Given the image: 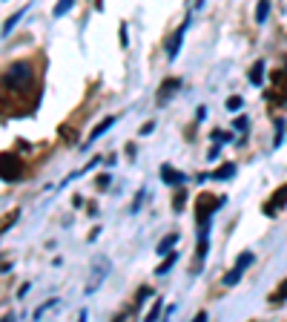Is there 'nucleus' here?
Instances as JSON below:
<instances>
[{
	"mask_svg": "<svg viewBox=\"0 0 287 322\" xmlns=\"http://www.w3.org/2000/svg\"><path fill=\"white\" fill-rule=\"evenodd\" d=\"M40 98V84L29 64H11L0 72V115H26L34 110Z\"/></svg>",
	"mask_w": 287,
	"mask_h": 322,
	"instance_id": "1",
	"label": "nucleus"
},
{
	"mask_svg": "<svg viewBox=\"0 0 287 322\" xmlns=\"http://www.w3.org/2000/svg\"><path fill=\"white\" fill-rule=\"evenodd\" d=\"M218 204H224V196H210V193L198 196V202H195V222H198V228H204V222H210V216H213V210Z\"/></svg>",
	"mask_w": 287,
	"mask_h": 322,
	"instance_id": "2",
	"label": "nucleus"
},
{
	"mask_svg": "<svg viewBox=\"0 0 287 322\" xmlns=\"http://www.w3.org/2000/svg\"><path fill=\"white\" fill-rule=\"evenodd\" d=\"M23 176V161L14 152H0V178L3 182H17Z\"/></svg>",
	"mask_w": 287,
	"mask_h": 322,
	"instance_id": "3",
	"label": "nucleus"
},
{
	"mask_svg": "<svg viewBox=\"0 0 287 322\" xmlns=\"http://www.w3.org/2000/svg\"><path fill=\"white\" fill-rule=\"evenodd\" d=\"M253 259H256V256H253L250 250H244V253L239 256L236 268H233V270H230V274L224 276V282H227V285H236V282H239V276H241V274H244V270H247V268L253 264Z\"/></svg>",
	"mask_w": 287,
	"mask_h": 322,
	"instance_id": "4",
	"label": "nucleus"
},
{
	"mask_svg": "<svg viewBox=\"0 0 287 322\" xmlns=\"http://www.w3.org/2000/svg\"><path fill=\"white\" fill-rule=\"evenodd\" d=\"M285 204H287V184H282V187H279V190L264 202V213H267V216H273V213H279Z\"/></svg>",
	"mask_w": 287,
	"mask_h": 322,
	"instance_id": "5",
	"label": "nucleus"
},
{
	"mask_svg": "<svg viewBox=\"0 0 287 322\" xmlns=\"http://www.w3.org/2000/svg\"><path fill=\"white\" fill-rule=\"evenodd\" d=\"M184 178H187V176H184V172H178V170H172L170 164H161V182L164 184H184Z\"/></svg>",
	"mask_w": 287,
	"mask_h": 322,
	"instance_id": "6",
	"label": "nucleus"
},
{
	"mask_svg": "<svg viewBox=\"0 0 287 322\" xmlns=\"http://www.w3.org/2000/svg\"><path fill=\"white\" fill-rule=\"evenodd\" d=\"M184 32H187V20H184L181 26H178V32L172 34V38H170V44H167V55H170V58L178 55V46H181V40H184Z\"/></svg>",
	"mask_w": 287,
	"mask_h": 322,
	"instance_id": "7",
	"label": "nucleus"
},
{
	"mask_svg": "<svg viewBox=\"0 0 287 322\" xmlns=\"http://www.w3.org/2000/svg\"><path fill=\"white\" fill-rule=\"evenodd\" d=\"M267 302H270L273 308H279V305H285V302H287V279H282V285H279V288L273 290V294L267 296Z\"/></svg>",
	"mask_w": 287,
	"mask_h": 322,
	"instance_id": "8",
	"label": "nucleus"
},
{
	"mask_svg": "<svg viewBox=\"0 0 287 322\" xmlns=\"http://www.w3.org/2000/svg\"><path fill=\"white\" fill-rule=\"evenodd\" d=\"M178 86H181V80H178V78H167V80H164V84L158 86V104L167 101V98H170V92L178 90Z\"/></svg>",
	"mask_w": 287,
	"mask_h": 322,
	"instance_id": "9",
	"label": "nucleus"
},
{
	"mask_svg": "<svg viewBox=\"0 0 287 322\" xmlns=\"http://www.w3.org/2000/svg\"><path fill=\"white\" fill-rule=\"evenodd\" d=\"M207 176V172H204ZM236 176V164H224V167H218L216 172H210L207 178H218V182H224V178H233Z\"/></svg>",
	"mask_w": 287,
	"mask_h": 322,
	"instance_id": "10",
	"label": "nucleus"
},
{
	"mask_svg": "<svg viewBox=\"0 0 287 322\" xmlns=\"http://www.w3.org/2000/svg\"><path fill=\"white\" fill-rule=\"evenodd\" d=\"M112 124H115V118H103L101 124H98V126H95V130L89 132V141H95V138H101V136H103V132H106V130H109Z\"/></svg>",
	"mask_w": 287,
	"mask_h": 322,
	"instance_id": "11",
	"label": "nucleus"
},
{
	"mask_svg": "<svg viewBox=\"0 0 287 322\" xmlns=\"http://www.w3.org/2000/svg\"><path fill=\"white\" fill-rule=\"evenodd\" d=\"M23 14H26V6H23V9H17V12H14V14H11V18H9V20H6V26H3V34H9L11 29H14V23L20 20Z\"/></svg>",
	"mask_w": 287,
	"mask_h": 322,
	"instance_id": "12",
	"label": "nucleus"
},
{
	"mask_svg": "<svg viewBox=\"0 0 287 322\" xmlns=\"http://www.w3.org/2000/svg\"><path fill=\"white\" fill-rule=\"evenodd\" d=\"M175 242H178V233H170V236H167V239H164V242L158 244V253H167V250L172 248V244H175Z\"/></svg>",
	"mask_w": 287,
	"mask_h": 322,
	"instance_id": "13",
	"label": "nucleus"
},
{
	"mask_svg": "<svg viewBox=\"0 0 287 322\" xmlns=\"http://www.w3.org/2000/svg\"><path fill=\"white\" fill-rule=\"evenodd\" d=\"M175 259H178V253H167V262L158 264V270H155V274H164V270H170L172 264H175Z\"/></svg>",
	"mask_w": 287,
	"mask_h": 322,
	"instance_id": "14",
	"label": "nucleus"
},
{
	"mask_svg": "<svg viewBox=\"0 0 287 322\" xmlns=\"http://www.w3.org/2000/svg\"><path fill=\"white\" fill-rule=\"evenodd\" d=\"M262 69H264L262 60H259V64H256V66L250 69V80H253V84H262Z\"/></svg>",
	"mask_w": 287,
	"mask_h": 322,
	"instance_id": "15",
	"label": "nucleus"
},
{
	"mask_svg": "<svg viewBox=\"0 0 287 322\" xmlns=\"http://www.w3.org/2000/svg\"><path fill=\"white\" fill-rule=\"evenodd\" d=\"M14 222H17V210H11L9 216H6V218H3V222H0V233H3V230H6V228H11Z\"/></svg>",
	"mask_w": 287,
	"mask_h": 322,
	"instance_id": "16",
	"label": "nucleus"
},
{
	"mask_svg": "<svg viewBox=\"0 0 287 322\" xmlns=\"http://www.w3.org/2000/svg\"><path fill=\"white\" fill-rule=\"evenodd\" d=\"M267 12H270V3H259V9H256V20L264 23V18H267Z\"/></svg>",
	"mask_w": 287,
	"mask_h": 322,
	"instance_id": "17",
	"label": "nucleus"
},
{
	"mask_svg": "<svg viewBox=\"0 0 287 322\" xmlns=\"http://www.w3.org/2000/svg\"><path fill=\"white\" fill-rule=\"evenodd\" d=\"M158 314H161V299L155 302V305H152V310H149L147 316H144V322H155V320H158Z\"/></svg>",
	"mask_w": 287,
	"mask_h": 322,
	"instance_id": "18",
	"label": "nucleus"
},
{
	"mask_svg": "<svg viewBox=\"0 0 287 322\" xmlns=\"http://www.w3.org/2000/svg\"><path fill=\"white\" fill-rule=\"evenodd\" d=\"M184 198H187V193H184V190H178V193H175V198H172V207H175V213H181Z\"/></svg>",
	"mask_w": 287,
	"mask_h": 322,
	"instance_id": "19",
	"label": "nucleus"
},
{
	"mask_svg": "<svg viewBox=\"0 0 287 322\" xmlns=\"http://www.w3.org/2000/svg\"><path fill=\"white\" fill-rule=\"evenodd\" d=\"M69 9H72V3H69V0H63V3H60V6H57V9H55V14H57V18H60V14H66Z\"/></svg>",
	"mask_w": 287,
	"mask_h": 322,
	"instance_id": "20",
	"label": "nucleus"
},
{
	"mask_svg": "<svg viewBox=\"0 0 287 322\" xmlns=\"http://www.w3.org/2000/svg\"><path fill=\"white\" fill-rule=\"evenodd\" d=\"M227 110H241V98H227Z\"/></svg>",
	"mask_w": 287,
	"mask_h": 322,
	"instance_id": "21",
	"label": "nucleus"
},
{
	"mask_svg": "<svg viewBox=\"0 0 287 322\" xmlns=\"http://www.w3.org/2000/svg\"><path fill=\"white\" fill-rule=\"evenodd\" d=\"M244 126H247V118H244V115H239V118H236V130H244Z\"/></svg>",
	"mask_w": 287,
	"mask_h": 322,
	"instance_id": "22",
	"label": "nucleus"
},
{
	"mask_svg": "<svg viewBox=\"0 0 287 322\" xmlns=\"http://www.w3.org/2000/svg\"><path fill=\"white\" fill-rule=\"evenodd\" d=\"M193 322H207V310H198V314H195V320Z\"/></svg>",
	"mask_w": 287,
	"mask_h": 322,
	"instance_id": "23",
	"label": "nucleus"
},
{
	"mask_svg": "<svg viewBox=\"0 0 287 322\" xmlns=\"http://www.w3.org/2000/svg\"><path fill=\"white\" fill-rule=\"evenodd\" d=\"M195 115H198V118H195V121H204V115H207V110H204V106H198V110H195Z\"/></svg>",
	"mask_w": 287,
	"mask_h": 322,
	"instance_id": "24",
	"label": "nucleus"
},
{
	"mask_svg": "<svg viewBox=\"0 0 287 322\" xmlns=\"http://www.w3.org/2000/svg\"><path fill=\"white\" fill-rule=\"evenodd\" d=\"M3 322H14V314H6V316H3Z\"/></svg>",
	"mask_w": 287,
	"mask_h": 322,
	"instance_id": "25",
	"label": "nucleus"
},
{
	"mask_svg": "<svg viewBox=\"0 0 287 322\" xmlns=\"http://www.w3.org/2000/svg\"><path fill=\"white\" fill-rule=\"evenodd\" d=\"M250 322H253V320H250Z\"/></svg>",
	"mask_w": 287,
	"mask_h": 322,
	"instance_id": "26",
	"label": "nucleus"
}]
</instances>
